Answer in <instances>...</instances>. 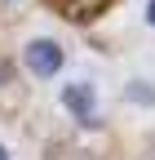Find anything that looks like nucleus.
I'll use <instances>...</instances> for the list:
<instances>
[{"mask_svg": "<svg viewBox=\"0 0 155 160\" xmlns=\"http://www.w3.org/2000/svg\"><path fill=\"white\" fill-rule=\"evenodd\" d=\"M18 71H22L27 80H35V85L58 80L67 71V45L58 36H45V31L27 36L22 45H18Z\"/></svg>", "mask_w": 155, "mask_h": 160, "instance_id": "f257e3e1", "label": "nucleus"}, {"mask_svg": "<svg viewBox=\"0 0 155 160\" xmlns=\"http://www.w3.org/2000/svg\"><path fill=\"white\" fill-rule=\"evenodd\" d=\"M58 102H62V111H67L80 129H98V125H102V116H98V85H93L89 76L62 80V89H58Z\"/></svg>", "mask_w": 155, "mask_h": 160, "instance_id": "f03ea898", "label": "nucleus"}, {"mask_svg": "<svg viewBox=\"0 0 155 160\" xmlns=\"http://www.w3.org/2000/svg\"><path fill=\"white\" fill-rule=\"evenodd\" d=\"M106 9H111V0H71L58 18H62V22H71V27H89V22H98Z\"/></svg>", "mask_w": 155, "mask_h": 160, "instance_id": "7ed1b4c3", "label": "nucleus"}, {"mask_svg": "<svg viewBox=\"0 0 155 160\" xmlns=\"http://www.w3.org/2000/svg\"><path fill=\"white\" fill-rule=\"evenodd\" d=\"M124 98H129V102H142V107H155V85H151V80H129Z\"/></svg>", "mask_w": 155, "mask_h": 160, "instance_id": "20e7f679", "label": "nucleus"}, {"mask_svg": "<svg viewBox=\"0 0 155 160\" xmlns=\"http://www.w3.org/2000/svg\"><path fill=\"white\" fill-rule=\"evenodd\" d=\"M142 22L155 31V0H146V5H142Z\"/></svg>", "mask_w": 155, "mask_h": 160, "instance_id": "39448f33", "label": "nucleus"}, {"mask_svg": "<svg viewBox=\"0 0 155 160\" xmlns=\"http://www.w3.org/2000/svg\"><path fill=\"white\" fill-rule=\"evenodd\" d=\"M40 5H45V9H49V13H62V9H67V5H71V0H40Z\"/></svg>", "mask_w": 155, "mask_h": 160, "instance_id": "423d86ee", "label": "nucleus"}, {"mask_svg": "<svg viewBox=\"0 0 155 160\" xmlns=\"http://www.w3.org/2000/svg\"><path fill=\"white\" fill-rule=\"evenodd\" d=\"M0 160H13V147L5 142V138H0Z\"/></svg>", "mask_w": 155, "mask_h": 160, "instance_id": "0eeeda50", "label": "nucleus"}, {"mask_svg": "<svg viewBox=\"0 0 155 160\" xmlns=\"http://www.w3.org/2000/svg\"><path fill=\"white\" fill-rule=\"evenodd\" d=\"M18 5H22V0H0V9H18Z\"/></svg>", "mask_w": 155, "mask_h": 160, "instance_id": "6e6552de", "label": "nucleus"}]
</instances>
